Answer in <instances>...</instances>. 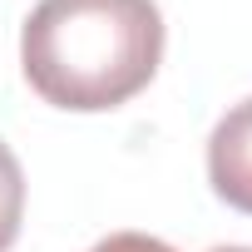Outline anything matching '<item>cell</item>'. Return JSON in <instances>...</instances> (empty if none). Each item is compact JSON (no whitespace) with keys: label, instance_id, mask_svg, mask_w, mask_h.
I'll use <instances>...</instances> for the list:
<instances>
[{"label":"cell","instance_id":"2","mask_svg":"<svg viewBox=\"0 0 252 252\" xmlns=\"http://www.w3.org/2000/svg\"><path fill=\"white\" fill-rule=\"evenodd\" d=\"M208 183L213 193L252 218V99L232 104L208 134Z\"/></svg>","mask_w":252,"mask_h":252},{"label":"cell","instance_id":"5","mask_svg":"<svg viewBox=\"0 0 252 252\" xmlns=\"http://www.w3.org/2000/svg\"><path fill=\"white\" fill-rule=\"evenodd\" d=\"M208 252H252V247H208Z\"/></svg>","mask_w":252,"mask_h":252},{"label":"cell","instance_id":"3","mask_svg":"<svg viewBox=\"0 0 252 252\" xmlns=\"http://www.w3.org/2000/svg\"><path fill=\"white\" fill-rule=\"evenodd\" d=\"M20 218H25V173H20V158L10 154V144L0 139V252L15 247Z\"/></svg>","mask_w":252,"mask_h":252},{"label":"cell","instance_id":"4","mask_svg":"<svg viewBox=\"0 0 252 252\" xmlns=\"http://www.w3.org/2000/svg\"><path fill=\"white\" fill-rule=\"evenodd\" d=\"M89 252H173L163 237H149V232H109L104 242H94Z\"/></svg>","mask_w":252,"mask_h":252},{"label":"cell","instance_id":"1","mask_svg":"<svg viewBox=\"0 0 252 252\" xmlns=\"http://www.w3.org/2000/svg\"><path fill=\"white\" fill-rule=\"evenodd\" d=\"M163 15L154 0H40L20 30L25 84L69 114H104L154 84Z\"/></svg>","mask_w":252,"mask_h":252}]
</instances>
